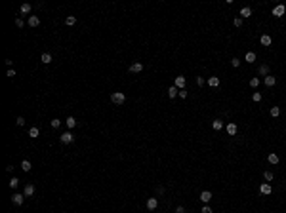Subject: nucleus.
<instances>
[{
	"instance_id": "f257e3e1",
	"label": "nucleus",
	"mask_w": 286,
	"mask_h": 213,
	"mask_svg": "<svg viewBox=\"0 0 286 213\" xmlns=\"http://www.w3.org/2000/svg\"><path fill=\"white\" fill-rule=\"evenodd\" d=\"M111 101H113L114 105H122V103L126 101V95L122 93V91H113V93H111Z\"/></svg>"
},
{
	"instance_id": "f03ea898",
	"label": "nucleus",
	"mask_w": 286,
	"mask_h": 213,
	"mask_svg": "<svg viewBox=\"0 0 286 213\" xmlns=\"http://www.w3.org/2000/svg\"><path fill=\"white\" fill-rule=\"evenodd\" d=\"M284 12H286V6L279 4V6H275V10H273V15H275V17H282V15H284Z\"/></svg>"
},
{
	"instance_id": "7ed1b4c3",
	"label": "nucleus",
	"mask_w": 286,
	"mask_h": 213,
	"mask_svg": "<svg viewBox=\"0 0 286 213\" xmlns=\"http://www.w3.org/2000/svg\"><path fill=\"white\" fill-rule=\"evenodd\" d=\"M75 141V137H73V133L71 131H65L63 135H61V143H65V145H71Z\"/></svg>"
},
{
	"instance_id": "20e7f679",
	"label": "nucleus",
	"mask_w": 286,
	"mask_h": 213,
	"mask_svg": "<svg viewBox=\"0 0 286 213\" xmlns=\"http://www.w3.org/2000/svg\"><path fill=\"white\" fill-rule=\"evenodd\" d=\"M174 86L178 89H183L185 88V76H176V80H174Z\"/></svg>"
},
{
	"instance_id": "39448f33",
	"label": "nucleus",
	"mask_w": 286,
	"mask_h": 213,
	"mask_svg": "<svg viewBox=\"0 0 286 213\" xmlns=\"http://www.w3.org/2000/svg\"><path fill=\"white\" fill-rule=\"evenodd\" d=\"M23 200H25V194H13V196H12V202L15 204V206H21V204H23Z\"/></svg>"
},
{
	"instance_id": "423d86ee",
	"label": "nucleus",
	"mask_w": 286,
	"mask_h": 213,
	"mask_svg": "<svg viewBox=\"0 0 286 213\" xmlns=\"http://www.w3.org/2000/svg\"><path fill=\"white\" fill-rule=\"evenodd\" d=\"M275 82H277V78H275V76H271V74L263 78V84H265L267 88H271V86H275Z\"/></svg>"
},
{
	"instance_id": "0eeeda50",
	"label": "nucleus",
	"mask_w": 286,
	"mask_h": 213,
	"mask_svg": "<svg viewBox=\"0 0 286 213\" xmlns=\"http://www.w3.org/2000/svg\"><path fill=\"white\" fill-rule=\"evenodd\" d=\"M157 206H159V200H157V198H149V200H147V209L153 211V209H157Z\"/></svg>"
},
{
	"instance_id": "6e6552de",
	"label": "nucleus",
	"mask_w": 286,
	"mask_h": 213,
	"mask_svg": "<svg viewBox=\"0 0 286 213\" xmlns=\"http://www.w3.org/2000/svg\"><path fill=\"white\" fill-rule=\"evenodd\" d=\"M271 190H273V188H271V185H269V183H263V185L260 187V192H261V194H271Z\"/></svg>"
},
{
	"instance_id": "1a4fd4ad",
	"label": "nucleus",
	"mask_w": 286,
	"mask_h": 213,
	"mask_svg": "<svg viewBox=\"0 0 286 213\" xmlns=\"http://www.w3.org/2000/svg\"><path fill=\"white\" fill-rule=\"evenodd\" d=\"M27 23H29V27H38V25H40V19H38L36 15H31Z\"/></svg>"
},
{
	"instance_id": "9d476101",
	"label": "nucleus",
	"mask_w": 286,
	"mask_h": 213,
	"mask_svg": "<svg viewBox=\"0 0 286 213\" xmlns=\"http://www.w3.org/2000/svg\"><path fill=\"white\" fill-rule=\"evenodd\" d=\"M23 194H25V198H31V196L34 194V187H32V185H27L25 190H23Z\"/></svg>"
},
{
	"instance_id": "9b49d317",
	"label": "nucleus",
	"mask_w": 286,
	"mask_h": 213,
	"mask_svg": "<svg viewBox=\"0 0 286 213\" xmlns=\"http://www.w3.org/2000/svg\"><path fill=\"white\" fill-rule=\"evenodd\" d=\"M200 200H202L204 204H208V202L212 200V192H210V190H204L202 194H200Z\"/></svg>"
},
{
	"instance_id": "f8f14e48",
	"label": "nucleus",
	"mask_w": 286,
	"mask_h": 213,
	"mask_svg": "<svg viewBox=\"0 0 286 213\" xmlns=\"http://www.w3.org/2000/svg\"><path fill=\"white\" fill-rule=\"evenodd\" d=\"M141 70H143V65H141V63H133L132 67H130V72H135V74L141 72Z\"/></svg>"
},
{
	"instance_id": "ddd939ff",
	"label": "nucleus",
	"mask_w": 286,
	"mask_h": 213,
	"mask_svg": "<svg viewBox=\"0 0 286 213\" xmlns=\"http://www.w3.org/2000/svg\"><path fill=\"white\" fill-rule=\"evenodd\" d=\"M208 84L212 86V88H217V86H219V78H217V76H210V78H208Z\"/></svg>"
},
{
	"instance_id": "4468645a",
	"label": "nucleus",
	"mask_w": 286,
	"mask_h": 213,
	"mask_svg": "<svg viewBox=\"0 0 286 213\" xmlns=\"http://www.w3.org/2000/svg\"><path fill=\"white\" fill-rule=\"evenodd\" d=\"M19 12H21V15H27V13H31V4H21Z\"/></svg>"
},
{
	"instance_id": "2eb2a0df",
	"label": "nucleus",
	"mask_w": 286,
	"mask_h": 213,
	"mask_svg": "<svg viewBox=\"0 0 286 213\" xmlns=\"http://www.w3.org/2000/svg\"><path fill=\"white\" fill-rule=\"evenodd\" d=\"M225 130H227L229 135H235V133H236V124H233V122H231V124H227V128H225Z\"/></svg>"
},
{
	"instance_id": "dca6fc26",
	"label": "nucleus",
	"mask_w": 286,
	"mask_h": 213,
	"mask_svg": "<svg viewBox=\"0 0 286 213\" xmlns=\"http://www.w3.org/2000/svg\"><path fill=\"white\" fill-rule=\"evenodd\" d=\"M178 93H179V89L176 88V86H172V88H168V97H172V99H174V97H176Z\"/></svg>"
},
{
	"instance_id": "f3484780",
	"label": "nucleus",
	"mask_w": 286,
	"mask_h": 213,
	"mask_svg": "<svg viewBox=\"0 0 286 213\" xmlns=\"http://www.w3.org/2000/svg\"><path fill=\"white\" fill-rule=\"evenodd\" d=\"M267 160H269V164H279V154H275V152H271V154L267 156Z\"/></svg>"
},
{
	"instance_id": "a211bd4d",
	"label": "nucleus",
	"mask_w": 286,
	"mask_h": 213,
	"mask_svg": "<svg viewBox=\"0 0 286 213\" xmlns=\"http://www.w3.org/2000/svg\"><path fill=\"white\" fill-rule=\"evenodd\" d=\"M65 124H67V128H69V130H73V128L76 126V120L73 118V116H69V118L65 120Z\"/></svg>"
},
{
	"instance_id": "6ab92c4d",
	"label": "nucleus",
	"mask_w": 286,
	"mask_h": 213,
	"mask_svg": "<svg viewBox=\"0 0 286 213\" xmlns=\"http://www.w3.org/2000/svg\"><path fill=\"white\" fill-rule=\"evenodd\" d=\"M212 128H214L216 131H219V130L223 128V122H221V120H214V122H212Z\"/></svg>"
},
{
	"instance_id": "aec40b11",
	"label": "nucleus",
	"mask_w": 286,
	"mask_h": 213,
	"mask_svg": "<svg viewBox=\"0 0 286 213\" xmlns=\"http://www.w3.org/2000/svg\"><path fill=\"white\" fill-rule=\"evenodd\" d=\"M250 15H252V10H250V8H242V10H240V17H250Z\"/></svg>"
},
{
	"instance_id": "412c9836",
	"label": "nucleus",
	"mask_w": 286,
	"mask_h": 213,
	"mask_svg": "<svg viewBox=\"0 0 286 213\" xmlns=\"http://www.w3.org/2000/svg\"><path fill=\"white\" fill-rule=\"evenodd\" d=\"M31 168L32 166H31L29 160H23V162H21V169H23V171H31Z\"/></svg>"
},
{
	"instance_id": "4be33fe9",
	"label": "nucleus",
	"mask_w": 286,
	"mask_h": 213,
	"mask_svg": "<svg viewBox=\"0 0 286 213\" xmlns=\"http://www.w3.org/2000/svg\"><path fill=\"white\" fill-rule=\"evenodd\" d=\"M244 59H246V63H254L256 61V53H254V51H248Z\"/></svg>"
},
{
	"instance_id": "5701e85b",
	"label": "nucleus",
	"mask_w": 286,
	"mask_h": 213,
	"mask_svg": "<svg viewBox=\"0 0 286 213\" xmlns=\"http://www.w3.org/2000/svg\"><path fill=\"white\" fill-rule=\"evenodd\" d=\"M261 44L263 46H271V36H269V34H263V36H261Z\"/></svg>"
},
{
	"instance_id": "b1692460",
	"label": "nucleus",
	"mask_w": 286,
	"mask_h": 213,
	"mask_svg": "<svg viewBox=\"0 0 286 213\" xmlns=\"http://www.w3.org/2000/svg\"><path fill=\"white\" fill-rule=\"evenodd\" d=\"M75 23H76V17H75V15H69V17L65 19V25H69V27H73Z\"/></svg>"
},
{
	"instance_id": "393cba45",
	"label": "nucleus",
	"mask_w": 286,
	"mask_h": 213,
	"mask_svg": "<svg viewBox=\"0 0 286 213\" xmlns=\"http://www.w3.org/2000/svg\"><path fill=\"white\" fill-rule=\"evenodd\" d=\"M260 74L261 76H269V67H267V65H261L260 67Z\"/></svg>"
},
{
	"instance_id": "a878e982",
	"label": "nucleus",
	"mask_w": 286,
	"mask_h": 213,
	"mask_svg": "<svg viewBox=\"0 0 286 213\" xmlns=\"http://www.w3.org/2000/svg\"><path fill=\"white\" fill-rule=\"evenodd\" d=\"M17 185H19V179L17 177H12L10 179V188H17Z\"/></svg>"
},
{
	"instance_id": "bb28decb",
	"label": "nucleus",
	"mask_w": 286,
	"mask_h": 213,
	"mask_svg": "<svg viewBox=\"0 0 286 213\" xmlns=\"http://www.w3.org/2000/svg\"><path fill=\"white\" fill-rule=\"evenodd\" d=\"M42 63H44V65L52 63V55H50V53H42Z\"/></svg>"
},
{
	"instance_id": "cd10ccee",
	"label": "nucleus",
	"mask_w": 286,
	"mask_h": 213,
	"mask_svg": "<svg viewBox=\"0 0 286 213\" xmlns=\"http://www.w3.org/2000/svg\"><path fill=\"white\" fill-rule=\"evenodd\" d=\"M279 114H280V108H279V106H271V116H273V118H277Z\"/></svg>"
},
{
	"instance_id": "c85d7f7f",
	"label": "nucleus",
	"mask_w": 286,
	"mask_h": 213,
	"mask_svg": "<svg viewBox=\"0 0 286 213\" xmlns=\"http://www.w3.org/2000/svg\"><path fill=\"white\" fill-rule=\"evenodd\" d=\"M38 133H40L38 128H31V130H29V137H38Z\"/></svg>"
},
{
	"instance_id": "c756f323",
	"label": "nucleus",
	"mask_w": 286,
	"mask_h": 213,
	"mask_svg": "<svg viewBox=\"0 0 286 213\" xmlns=\"http://www.w3.org/2000/svg\"><path fill=\"white\" fill-rule=\"evenodd\" d=\"M50 126H52V128H55V130H57V128L61 126V120H59V118H54V120H52V122H50Z\"/></svg>"
},
{
	"instance_id": "7c9ffc66",
	"label": "nucleus",
	"mask_w": 286,
	"mask_h": 213,
	"mask_svg": "<svg viewBox=\"0 0 286 213\" xmlns=\"http://www.w3.org/2000/svg\"><path fill=\"white\" fill-rule=\"evenodd\" d=\"M252 101H254V103H260V101H261V93H260V91H254V95H252Z\"/></svg>"
},
{
	"instance_id": "2f4dec72",
	"label": "nucleus",
	"mask_w": 286,
	"mask_h": 213,
	"mask_svg": "<svg viewBox=\"0 0 286 213\" xmlns=\"http://www.w3.org/2000/svg\"><path fill=\"white\" fill-rule=\"evenodd\" d=\"M250 86H252V88H258V86H260V78H252V80H250Z\"/></svg>"
},
{
	"instance_id": "473e14b6",
	"label": "nucleus",
	"mask_w": 286,
	"mask_h": 213,
	"mask_svg": "<svg viewBox=\"0 0 286 213\" xmlns=\"http://www.w3.org/2000/svg\"><path fill=\"white\" fill-rule=\"evenodd\" d=\"M263 177H265V181H273V173H271V171H265Z\"/></svg>"
},
{
	"instance_id": "72a5a7b5",
	"label": "nucleus",
	"mask_w": 286,
	"mask_h": 213,
	"mask_svg": "<svg viewBox=\"0 0 286 213\" xmlns=\"http://www.w3.org/2000/svg\"><path fill=\"white\" fill-rule=\"evenodd\" d=\"M23 25H25V21H23L21 17H19V19H15V27H19V29H21Z\"/></svg>"
},
{
	"instance_id": "f704fd0d",
	"label": "nucleus",
	"mask_w": 286,
	"mask_h": 213,
	"mask_svg": "<svg viewBox=\"0 0 286 213\" xmlns=\"http://www.w3.org/2000/svg\"><path fill=\"white\" fill-rule=\"evenodd\" d=\"M231 65H233V67H238V65H240V59H238V57L231 59Z\"/></svg>"
},
{
	"instance_id": "c9c22d12",
	"label": "nucleus",
	"mask_w": 286,
	"mask_h": 213,
	"mask_svg": "<svg viewBox=\"0 0 286 213\" xmlns=\"http://www.w3.org/2000/svg\"><path fill=\"white\" fill-rule=\"evenodd\" d=\"M6 76H10V78H13V76H15V70H13V69H8Z\"/></svg>"
},
{
	"instance_id": "e433bc0d",
	"label": "nucleus",
	"mask_w": 286,
	"mask_h": 213,
	"mask_svg": "<svg viewBox=\"0 0 286 213\" xmlns=\"http://www.w3.org/2000/svg\"><path fill=\"white\" fill-rule=\"evenodd\" d=\"M17 126H25V118H23V116H19V118H17Z\"/></svg>"
},
{
	"instance_id": "4c0bfd02",
	"label": "nucleus",
	"mask_w": 286,
	"mask_h": 213,
	"mask_svg": "<svg viewBox=\"0 0 286 213\" xmlns=\"http://www.w3.org/2000/svg\"><path fill=\"white\" fill-rule=\"evenodd\" d=\"M202 213H212V207H210V206H204V207H202Z\"/></svg>"
},
{
	"instance_id": "58836bf2",
	"label": "nucleus",
	"mask_w": 286,
	"mask_h": 213,
	"mask_svg": "<svg viewBox=\"0 0 286 213\" xmlns=\"http://www.w3.org/2000/svg\"><path fill=\"white\" fill-rule=\"evenodd\" d=\"M179 97L185 99V97H187V91H185V89H179Z\"/></svg>"
},
{
	"instance_id": "ea45409f",
	"label": "nucleus",
	"mask_w": 286,
	"mask_h": 213,
	"mask_svg": "<svg viewBox=\"0 0 286 213\" xmlns=\"http://www.w3.org/2000/svg\"><path fill=\"white\" fill-rule=\"evenodd\" d=\"M240 25H242V19L236 17V19H235V27H240Z\"/></svg>"
},
{
	"instance_id": "a19ab883",
	"label": "nucleus",
	"mask_w": 286,
	"mask_h": 213,
	"mask_svg": "<svg viewBox=\"0 0 286 213\" xmlns=\"http://www.w3.org/2000/svg\"><path fill=\"white\" fill-rule=\"evenodd\" d=\"M197 84H198V86H202V84H204V78H202V76H198V78H197Z\"/></svg>"
},
{
	"instance_id": "79ce46f5",
	"label": "nucleus",
	"mask_w": 286,
	"mask_h": 213,
	"mask_svg": "<svg viewBox=\"0 0 286 213\" xmlns=\"http://www.w3.org/2000/svg\"><path fill=\"white\" fill-rule=\"evenodd\" d=\"M176 213H185V207H183V206H179L178 209H176Z\"/></svg>"
}]
</instances>
